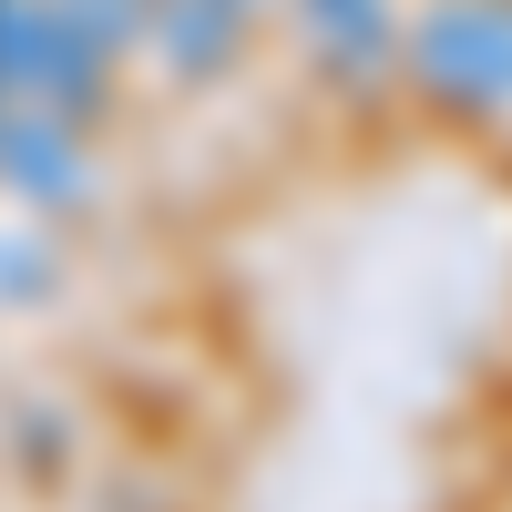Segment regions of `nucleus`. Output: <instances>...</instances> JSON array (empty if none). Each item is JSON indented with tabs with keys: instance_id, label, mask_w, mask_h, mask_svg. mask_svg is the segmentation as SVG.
Returning a JSON list of instances; mask_svg holds the SVG:
<instances>
[{
	"instance_id": "1",
	"label": "nucleus",
	"mask_w": 512,
	"mask_h": 512,
	"mask_svg": "<svg viewBox=\"0 0 512 512\" xmlns=\"http://www.w3.org/2000/svg\"><path fill=\"white\" fill-rule=\"evenodd\" d=\"M410 72L451 113H512V0H441L410 31Z\"/></svg>"
},
{
	"instance_id": "2",
	"label": "nucleus",
	"mask_w": 512,
	"mask_h": 512,
	"mask_svg": "<svg viewBox=\"0 0 512 512\" xmlns=\"http://www.w3.org/2000/svg\"><path fill=\"white\" fill-rule=\"evenodd\" d=\"M0 175L41 205H72L82 195V123L41 113V103H0Z\"/></svg>"
},
{
	"instance_id": "3",
	"label": "nucleus",
	"mask_w": 512,
	"mask_h": 512,
	"mask_svg": "<svg viewBox=\"0 0 512 512\" xmlns=\"http://www.w3.org/2000/svg\"><path fill=\"white\" fill-rule=\"evenodd\" d=\"M308 21H318V52L328 62H379V52H390L379 0H308Z\"/></svg>"
},
{
	"instance_id": "4",
	"label": "nucleus",
	"mask_w": 512,
	"mask_h": 512,
	"mask_svg": "<svg viewBox=\"0 0 512 512\" xmlns=\"http://www.w3.org/2000/svg\"><path fill=\"white\" fill-rule=\"evenodd\" d=\"M123 11H144V0H123Z\"/></svg>"
}]
</instances>
